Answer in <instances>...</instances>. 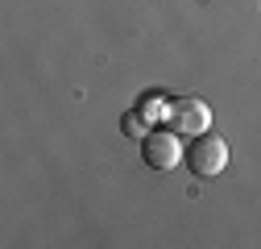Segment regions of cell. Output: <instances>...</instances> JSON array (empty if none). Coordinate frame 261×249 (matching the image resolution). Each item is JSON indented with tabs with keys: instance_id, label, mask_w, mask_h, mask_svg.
<instances>
[{
	"instance_id": "1",
	"label": "cell",
	"mask_w": 261,
	"mask_h": 249,
	"mask_svg": "<svg viewBox=\"0 0 261 249\" xmlns=\"http://www.w3.org/2000/svg\"><path fill=\"white\" fill-rule=\"evenodd\" d=\"M141 158L149 170L158 175H170L178 162H182V141H178V129H149L141 137Z\"/></svg>"
},
{
	"instance_id": "2",
	"label": "cell",
	"mask_w": 261,
	"mask_h": 249,
	"mask_svg": "<svg viewBox=\"0 0 261 249\" xmlns=\"http://www.w3.org/2000/svg\"><path fill=\"white\" fill-rule=\"evenodd\" d=\"M228 166V141L224 137H212V133H199L187 150V170L199 175V179H216L224 175Z\"/></svg>"
},
{
	"instance_id": "3",
	"label": "cell",
	"mask_w": 261,
	"mask_h": 249,
	"mask_svg": "<svg viewBox=\"0 0 261 249\" xmlns=\"http://www.w3.org/2000/svg\"><path fill=\"white\" fill-rule=\"evenodd\" d=\"M170 120H174L178 133L199 137V133H207V124H212V108L199 96H182V100H170Z\"/></svg>"
},
{
	"instance_id": "4",
	"label": "cell",
	"mask_w": 261,
	"mask_h": 249,
	"mask_svg": "<svg viewBox=\"0 0 261 249\" xmlns=\"http://www.w3.org/2000/svg\"><path fill=\"white\" fill-rule=\"evenodd\" d=\"M137 112H141L145 120H158V116H170V100H162V96H145V100L137 104Z\"/></svg>"
}]
</instances>
